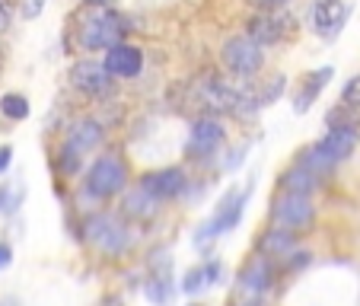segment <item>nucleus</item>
I'll list each match as a JSON object with an SVG mask.
<instances>
[{
	"mask_svg": "<svg viewBox=\"0 0 360 306\" xmlns=\"http://www.w3.org/2000/svg\"><path fill=\"white\" fill-rule=\"evenodd\" d=\"M70 35H74V45L80 51H109L118 42H124L131 35V20L122 13L118 7H89V4H80L74 10V26H70Z\"/></svg>",
	"mask_w": 360,
	"mask_h": 306,
	"instance_id": "f257e3e1",
	"label": "nucleus"
},
{
	"mask_svg": "<svg viewBox=\"0 0 360 306\" xmlns=\"http://www.w3.org/2000/svg\"><path fill=\"white\" fill-rule=\"evenodd\" d=\"M217 61H220V70L226 77H233V80L259 83V77L268 68V48L252 39L249 32H236L220 42Z\"/></svg>",
	"mask_w": 360,
	"mask_h": 306,
	"instance_id": "f03ea898",
	"label": "nucleus"
},
{
	"mask_svg": "<svg viewBox=\"0 0 360 306\" xmlns=\"http://www.w3.org/2000/svg\"><path fill=\"white\" fill-rule=\"evenodd\" d=\"M80 236L86 239L99 255L122 259V255H128L131 252V246H134V227H131V220H124L122 214L93 211V214L83 217Z\"/></svg>",
	"mask_w": 360,
	"mask_h": 306,
	"instance_id": "7ed1b4c3",
	"label": "nucleus"
},
{
	"mask_svg": "<svg viewBox=\"0 0 360 306\" xmlns=\"http://www.w3.org/2000/svg\"><path fill=\"white\" fill-rule=\"evenodd\" d=\"M131 189V163L118 150H102L96 153L93 163L86 166L83 176V191L93 201H112V198L124 195Z\"/></svg>",
	"mask_w": 360,
	"mask_h": 306,
	"instance_id": "20e7f679",
	"label": "nucleus"
},
{
	"mask_svg": "<svg viewBox=\"0 0 360 306\" xmlns=\"http://www.w3.org/2000/svg\"><path fill=\"white\" fill-rule=\"evenodd\" d=\"M252 189H255V176H252V182H245L243 189H239V185H230V189L224 191V198L217 201L214 214H211L207 220H204V224L195 230V236H191V239H195L198 249L211 246L214 239H220L224 233L236 230L239 220H243V214H245V204H249Z\"/></svg>",
	"mask_w": 360,
	"mask_h": 306,
	"instance_id": "39448f33",
	"label": "nucleus"
},
{
	"mask_svg": "<svg viewBox=\"0 0 360 306\" xmlns=\"http://www.w3.org/2000/svg\"><path fill=\"white\" fill-rule=\"evenodd\" d=\"M68 83L74 93H80L83 99L93 102H109L118 89V80L105 70L102 58H77L68 68Z\"/></svg>",
	"mask_w": 360,
	"mask_h": 306,
	"instance_id": "423d86ee",
	"label": "nucleus"
},
{
	"mask_svg": "<svg viewBox=\"0 0 360 306\" xmlns=\"http://www.w3.org/2000/svg\"><path fill=\"white\" fill-rule=\"evenodd\" d=\"M226 122L220 115H195L185 137V157L198 160V163H207V160H217L226 147Z\"/></svg>",
	"mask_w": 360,
	"mask_h": 306,
	"instance_id": "0eeeda50",
	"label": "nucleus"
},
{
	"mask_svg": "<svg viewBox=\"0 0 360 306\" xmlns=\"http://www.w3.org/2000/svg\"><path fill=\"white\" fill-rule=\"evenodd\" d=\"M347 20H351V4L347 0H309V7H306V26L326 45L338 42Z\"/></svg>",
	"mask_w": 360,
	"mask_h": 306,
	"instance_id": "6e6552de",
	"label": "nucleus"
},
{
	"mask_svg": "<svg viewBox=\"0 0 360 306\" xmlns=\"http://www.w3.org/2000/svg\"><path fill=\"white\" fill-rule=\"evenodd\" d=\"M268 217L271 224L287 227L293 233H306L316 224V204L306 195H290V191H278L268 204Z\"/></svg>",
	"mask_w": 360,
	"mask_h": 306,
	"instance_id": "1a4fd4ad",
	"label": "nucleus"
},
{
	"mask_svg": "<svg viewBox=\"0 0 360 306\" xmlns=\"http://www.w3.org/2000/svg\"><path fill=\"white\" fill-rule=\"evenodd\" d=\"M105 137H109V125L96 115H77L74 122H68L61 137V147H68L70 153L86 160L89 153L105 147Z\"/></svg>",
	"mask_w": 360,
	"mask_h": 306,
	"instance_id": "9d476101",
	"label": "nucleus"
},
{
	"mask_svg": "<svg viewBox=\"0 0 360 306\" xmlns=\"http://www.w3.org/2000/svg\"><path fill=\"white\" fill-rule=\"evenodd\" d=\"M102 64H105V70H109L118 83H134V80H141L143 68H147V58H143V48L137 45V42L124 39L102 55Z\"/></svg>",
	"mask_w": 360,
	"mask_h": 306,
	"instance_id": "9b49d317",
	"label": "nucleus"
},
{
	"mask_svg": "<svg viewBox=\"0 0 360 306\" xmlns=\"http://www.w3.org/2000/svg\"><path fill=\"white\" fill-rule=\"evenodd\" d=\"M271 281H274V268H271V259H268V255L259 252V255L245 259V265L239 268V274H236L239 300H243L245 306H255V300L271 287Z\"/></svg>",
	"mask_w": 360,
	"mask_h": 306,
	"instance_id": "f8f14e48",
	"label": "nucleus"
},
{
	"mask_svg": "<svg viewBox=\"0 0 360 306\" xmlns=\"http://www.w3.org/2000/svg\"><path fill=\"white\" fill-rule=\"evenodd\" d=\"M245 32L255 42H262L265 48H271L293 32V16L287 10H255L245 20Z\"/></svg>",
	"mask_w": 360,
	"mask_h": 306,
	"instance_id": "ddd939ff",
	"label": "nucleus"
},
{
	"mask_svg": "<svg viewBox=\"0 0 360 306\" xmlns=\"http://www.w3.org/2000/svg\"><path fill=\"white\" fill-rule=\"evenodd\" d=\"M137 182H141L147 191H153L160 201H176V198H182L185 191H188L191 179H188V170H185V166H160V170L141 172Z\"/></svg>",
	"mask_w": 360,
	"mask_h": 306,
	"instance_id": "4468645a",
	"label": "nucleus"
},
{
	"mask_svg": "<svg viewBox=\"0 0 360 306\" xmlns=\"http://www.w3.org/2000/svg\"><path fill=\"white\" fill-rule=\"evenodd\" d=\"M335 80V64H322V68L309 70V74L300 80V87L293 89L290 102H293V115H306V112L313 109L319 96L326 93V87Z\"/></svg>",
	"mask_w": 360,
	"mask_h": 306,
	"instance_id": "2eb2a0df",
	"label": "nucleus"
},
{
	"mask_svg": "<svg viewBox=\"0 0 360 306\" xmlns=\"http://www.w3.org/2000/svg\"><path fill=\"white\" fill-rule=\"evenodd\" d=\"M160 211H163V201H160L153 191H147L141 182H134L128 191L122 195V217L131 220V224H150L157 220Z\"/></svg>",
	"mask_w": 360,
	"mask_h": 306,
	"instance_id": "dca6fc26",
	"label": "nucleus"
},
{
	"mask_svg": "<svg viewBox=\"0 0 360 306\" xmlns=\"http://www.w3.org/2000/svg\"><path fill=\"white\" fill-rule=\"evenodd\" d=\"M316 147H319L322 153L338 166V163H345V160H351L354 153H357L360 128H351V125H335V128H326L322 131V137L316 141Z\"/></svg>",
	"mask_w": 360,
	"mask_h": 306,
	"instance_id": "f3484780",
	"label": "nucleus"
},
{
	"mask_svg": "<svg viewBox=\"0 0 360 306\" xmlns=\"http://www.w3.org/2000/svg\"><path fill=\"white\" fill-rule=\"evenodd\" d=\"M319 189H322V176L319 172H313V170H306V166L297 163V160L278 172V191H290V195L313 198Z\"/></svg>",
	"mask_w": 360,
	"mask_h": 306,
	"instance_id": "a211bd4d",
	"label": "nucleus"
},
{
	"mask_svg": "<svg viewBox=\"0 0 360 306\" xmlns=\"http://www.w3.org/2000/svg\"><path fill=\"white\" fill-rule=\"evenodd\" d=\"M297 239H300V233H293V230H287V227H278V224H271L265 233L259 236V252L262 255H268V259H287L290 252H297Z\"/></svg>",
	"mask_w": 360,
	"mask_h": 306,
	"instance_id": "6ab92c4d",
	"label": "nucleus"
},
{
	"mask_svg": "<svg viewBox=\"0 0 360 306\" xmlns=\"http://www.w3.org/2000/svg\"><path fill=\"white\" fill-rule=\"evenodd\" d=\"M293 160H297V163H303L306 170L319 172L322 179L332 176V172H335V163L326 157V153H322L319 147H316V141H313V144H306V147H300V150H297V157H293Z\"/></svg>",
	"mask_w": 360,
	"mask_h": 306,
	"instance_id": "aec40b11",
	"label": "nucleus"
},
{
	"mask_svg": "<svg viewBox=\"0 0 360 306\" xmlns=\"http://www.w3.org/2000/svg\"><path fill=\"white\" fill-rule=\"evenodd\" d=\"M143 297L153 306H166L172 300V274H150L147 284H143Z\"/></svg>",
	"mask_w": 360,
	"mask_h": 306,
	"instance_id": "412c9836",
	"label": "nucleus"
},
{
	"mask_svg": "<svg viewBox=\"0 0 360 306\" xmlns=\"http://www.w3.org/2000/svg\"><path fill=\"white\" fill-rule=\"evenodd\" d=\"M0 115L7 118V122H26L32 115V106L22 93H4L0 96Z\"/></svg>",
	"mask_w": 360,
	"mask_h": 306,
	"instance_id": "4be33fe9",
	"label": "nucleus"
},
{
	"mask_svg": "<svg viewBox=\"0 0 360 306\" xmlns=\"http://www.w3.org/2000/svg\"><path fill=\"white\" fill-rule=\"evenodd\" d=\"M284 93H287V74H271L265 83H259L262 106H274V102H278Z\"/></svg>",
	"mask_w": 360,
	"mask_h": 306,
	"instance_id": "5701e85b",
	"label": "nucleus"
},
{
	"mask_svg": "<svg viewBox=\"0 0 360 306\" xmlns=\"http://www.w3.org/2000/svg\"><path fill=\"white\" fill-rule=\"evenodd\" d=\"M249 144L252 141H243V144H233V147H226L224 153H220V172H236L239 166L245 163V153H249Z\"/></svg>",
	"mask_w": 360,
	"mask_h": 306,
	"instance_id": "b1692460",
	"label": "nucleus"
},
{
	"mask_svg": "<svg viewBox=\"0 0 360 306\" xmlns=\"http://www.w3.org/2000/svg\"><path fill=\"white\" fill-rule=\"evenodd\" d=\"M204 287H211V284H207V272H204V262H201V265H191L188 272L182 274V284H179V291L188 293V297H195V293H201Z\"/></svg>",
	"mask_w": 360,
	"mask_h": 306,
	"instance_id": "393cba45",
	"label": "nucleus"
},
{
	"mask_svg": "<svg viewBox=\"0 0 360 306\" xmlns=\"http://www.w3.org/2000/svg\"><path fill=\"white\" fill-rule=\"evenodd\" d=\"M326 125L328 128H335V125H351V128H360V112L351 109V106H345V102H338L335 109L326 112Z\"/></svg>",
	"mask_w": 360,
	"mask_h": 306,
	"instance_id": "a878e982",
	"label": "nucleus"
},
{
	"mask_svg": "<svg viewBox=\"0 0 360 306\" xmlns=\"http://www.w3.org/2000/svg\"><path fill=\"white\" fill-rule=\"evenodd\" d=\"M341 102L360 112V74H354L351 80H347L345 87H341Z\"/></svg>",
	"mask_w": 360,
	"mask_h": 306,
	"instance_id": "bb28decb",
	"label": "nucleus"
},
{
	"mask_svg": "<svg viewBox=\"0 0 360 306\" xmlns=\"http://www.w3.org/2000/svg\"><path fill=\"white\" fill-rule=\"evenodd\" d=\"M45 7H48V0H20V16L32 23L45 13Z\"/></svg>",
	"mask_w": 360,
	"mask_h": 306,
	"instance_id": "cd10ccee",
	"label": "nucleus"
},
{
	"mask_svg": "<svg viewBox=\"0 0 360 306\" xmlns=\"http://www.w3.org/2000/svg\"><path fill=\"white\" fill-rule=\"evenodd\" d=\"M284 262H287V268H290V272H300V268H306L309 262H313V252L297 249V252H290V255H287Z\"/></svg>",
	"mask_w": 360,
	"mask_h": 306,
	"instance_id": "c85d7f7f",
	"label": "nucleus"
},
{
	"mask_svg": "<svg viewBox=\"0 0 360 306\" xmlns=\"http://www.w3.org/2000/svg\"><path fill=\"white\" fill-rule=\"evenodd\" d=\"M204 272H207V284H224V265L217 259L204 262Z\"/></svg>",
	"mask_w": 360,
	"mask_h": 306,
	"instance_id": "c756f323",
	"label": "nucleus"
},
{
	"mask_svg": "<svg viewBox=\"0 0 360 306\" xmlns=\"http://www.w3.org/2000/svg\"><path fill=\"white\" fill-rule=\"evenodd\" d=\"M255 10H287L293 0H249Z\"/></svg>",
	"mask_w": 360,
	"mask_h": 306,
	"instance_id": "7c9ffc66",
	"label": "nucleus"
},
{
	"mask_svg": "<svg viewBox=\"0 0 360 306\" xmlns=\"http://www.w3.org/2000/svg\"><path fill=\"white\" fill-rule=\"evenodd\" d=\"M10 163H13V147H10V144H4V147H0V176L10 170Z\"/></svg>",
	"mask_w": 360,
	"mask_h": 306,
	"instance_id": "2f4dec72",
	"label": "nucleus"
},
{
	"mask_svg": "<svg viewBox=\"0 0 360 306\" xmlns=\"http://www.w3.org/2000/svg\"><path fill=\"white\" fill-rule=\"evenodd\" d=\"M10 265H13V249H10L7 243H0V272L10 268Z\"/></svg>",
	"mask_w": 360,
	"mask_h": 306,
	"instance_id": "473e14b6",
	"label": "nucleus"
},
{
	"mask_svg": "<svg viewBox=\"0 0 360 306\" xmlns=\"http://www.w3.org/2000/svg\"><path fill=\"white\" fill-rule=\"evenodd\" d=\"M10 29V0H0V32Z\"/></svg>",
	"mask_w": 360,
	"mask_h": 306,
	"instance_id": "72a5a7b5",
	"label": "nucleus"
},
{
	"mask_svg": "<svg viewBox=\"0 0 360 306\" xmlns=\"http://www.w3.org/2000/svg\"><path fill=\"white\" fill-rule=\"evenodd\" d=\"M80 4H89V7H118V0H80Z\"/></svg>",
	"mask_w": 360,
	"mask_h": 306,
	"instance_id": "f704fd0d",
	"label": "nucleus"
},
{
	"mask_svg": "<svg viewBox=\"0 0 360 306\" xmlns=\"http://www.w3.org/2000/svg\"><path fill=\"white\" fill-rule=\"evenodd\" d=\"M191 306H204V303H191Z\"/></svg>",
	"mask_w": 360,
	"mask_h": 306,
	"instance_id": "c9c22d12",
	"label": "nucleus"
},
{
	"mask_svg": "<svg viewBox=\"0 0 360 306\" xmlns=\"http://www.w3.org/2000/svg\"><path fill=\"white\" fill-rule=\"evenodd\" d=\"M243 306H245V303H243Z\"/></svg>",
	"mask_w": 360,
	"mask_h": 306,
	"instance_id": "e433bc0d",
	"label": "nucleus"
}]
</instances>
